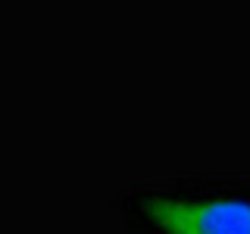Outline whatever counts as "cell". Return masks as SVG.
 I'll return each instance as SVG.
<instances>
[{"label":"cell","mask_w":250,"mask_h":234,"mask_svg":"<svg viewBox=\"0 0 250 234\" xmlns=\"http://www.w3.org/2000/svg\"><path fill=\"white\" fill-rule=\"evenodd\" d=\"M147 218L166 234H250L244 200H150Z\"/></svg>","instance_id":"cell-1"}]
</instances>
